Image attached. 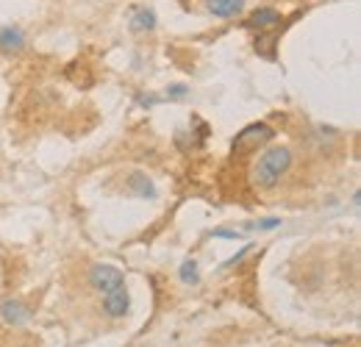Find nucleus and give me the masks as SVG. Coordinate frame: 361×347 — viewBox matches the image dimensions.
<instances>
[{
  "instance_id": "obj_1",
  "label": "nucleus",
  "mask_w": 361,
  "mask_h": 347,
  "mask_svg": "<svg viewBox=\"0 0 361 347\" xmlns=\"http://www.w3.org/2000/svg\"><path fill=\"white\" fill-rule=\"evenodd\" d=\"M289 167H292V150L289 147H270L253 164V183L262 189H272L286 175Z\"/></svg>"
},
{
  "instance_id": "obj_2",
  "label": "nucleus",
  "mask_w": 361,
  "mask_h": 347,
  "mask_svg": "<svg viewBox=\"0 0 361 347\" xmlns=\"http://www.w3.org/2000/svg\"><path fill=\"white\" fill-rule=\"evenodd\" d=\"M123 284H126V275L111 264H94L90 269V286L100 295H109Z\"/></svg>"
},
{
  "instance_id": "obj_3",
  "label": "nucleus",
  "mask_w": 361,
  "mask_h": 347,
  "mask_svg": "<svg viewBox=\"0 0 361 347\" xmlns=\"http://www.w3.org/2000/svg\"><path fill=\"white\" fill-rule=\"evenodd\" d=\"M272 136H275V130L270 126H264V123H253V126H247V128L242 130V133H236V139H233V150H259L262 145H267Z\"/></svg>"
},
{
  "instance_id": "obj_4",
  "label": "nucleus",
  "mask_w": 361,
  "mask_h": 347,
  "mask_svg": "<svg viewBox=\"0 0 361 347\" xmlns=\"http://www.w3.org/2000/svg\"><path fill=\"white\" fill-rule=\"evenodd\" d=\"M128 308H131V298H128V289H126V284L123 286H117L114 292H109V295H103V311L109 314V317H126L128 314Z\"/></svg>"
},
{
  "instance_id": "obj_5",
  "label": "nucleus",
  "mask_w": 361,
  "mask_h": 347,
  "mask_svg": "<svg viewBox=\"0 0 361 347\" xmlns=\"http://www.w3.org/2000/svg\"><path fill=\"white\" fill-rule=\"evenodd\" d=\"M281 23V14L272 8V6H262V8H256L250 17H247V28H256V31H270Z\"/></svg>"
},
{
  "instance_id": "obj_6",
  "label": "nucleus",
  "mask_w": 361,
  "mask_h": 347,
  "mask_svg": "<svg viewBox=\"0 0 361 347\" xmlns=\"http://www.w3.org/2000/svg\"><path fill=\"white\" fill-rule=\"evenodd\" d=\"M0 317L8 325H23V322H28L31 311H28V305L23 303V300H6V303L0 305Z\"/></svg>"
},
{
  "instance_id": "obj_7",
  "label": "nucleus",
  "mask_w": 361,
  "mask_h": 347,
  "mask_svg": "<svg viewBox=\"0 0 361 347\" xmlns=\"http://www.w3.org/2000/svg\"><path fill=\"white\" fill-rule=\"evenodd\" d=\"M206 8L214 17H236L245 8V0H206Z\"/></svg>"
},
{
  "instance_id": "obj_8",
  "label": "nucleus",
  "mask_w": 361,
  "mask_h": 347,
  "mask_svg": "<svg viewBox=\"0 0 361 347\" xmlns=\"http://www.w3.org/2000/svg\"><path fill=\"white\" fill-rule=\"evenodd\" d=\"M128 186H131V192H134L136 197H142V200H153V197H156V186H153V181L145 173L131 175V178H128Z\"/></svg>"
},
{
  "instance_id": "obj_9",
  "label": "nucleus",
  "mask_w": 361,
  "mask_h": 347,
  "mask_svg": "<svg viewBox=\"0 0 361 347\" xmlns=\"http://www.w3.org/2000/svg\"><path fill=\"white\" fill-rule=\"evenodd\" d=\"M25 44V34L14 25H3L0 28V50H20Z\"/></svg>"
},
{
  "instance_id": "obj_10",
  "label": "nucleus",
  "mask_w": 361,
  "mask_h": 347,
  "mask_svg": "<svg viewBox=\"0 0 361 347\" xmlns=\"http://www.w3.org/2000/svg\"><path fill=\"white\" fill-rule=\"evenodd\" d=\"M131 28H134V31H153V28H156V11L139 8L134 17H131Z\"/></svg>"
},
{
  "instance_id": "obj_11",
  "label": "nucleus",
  "mask_w": 361,
  "mask_h": 347,
  "mask_svg": "<svg viewBox=\"0 0 361 347\" xmlns=\"http://www.w3.org/2000/svg\"><path fill=\"white\" fill-rule=\"evenodd\" d=\"M197 278H200V275H197V264L192 259H186L180 264V281H183V284H197Z\"/></svg>"
},
{
  "instance_id": "obj_12",
  "label": "nucleus",
  "mask_w": 361,
  "mask_h": 347,
  "mask_svg": "<svg viewBox=\"0 0 361 347\" xmlns=\"http://www.w3.org/2000/svg\"><path fill=\"white\" fill-rule=\"evenodd\" d=\"M281 225V219L278 217H267V219H259V222H250L247 228H259V231H272V228H278Z\"/></svg>"
},
{
  "instance_id": "obj_13",
  "label": "nucleus",
  "mask_w": 361,
  "mask_h": 347,
  "mask_svg": "<svg viewBox=\"0 0 361 347\" xmlns=\"http://www.w3.org/2000/svg\"><path fill=\"white\" fill-rule=\"evenodd\" d=\"M189 95V89L183 87V84H173V87H167V97L170 100H183Z\"/></svg>"
},
{
  "instance_id": "obj_14",
  "label": "nucleus",
  "mask_w": 361,
  "mask_h": 347,
  "mask_svg": "<svg viewBox=\"0 0 361 347\" xmlns=\"http://www.w3.org/2000/svg\"><path fill=\"white\" fill-rule=\"evenodd\" d=\"M214 236H220V239H239L242 233H239V231H228V228H217Z\"/></svg>"
},
{
  "instance_id": "obj_15",
  "label": "nucleus",
  "mask_w": 361,
  "mask_h": 347,
  "mask_svg": "<svg viewBox=\"0 0 361 347\" xmlns=\"http://www.w3.org/2000/svg\"><path fill=\"white\" fill-rule=\"evenodd\" d=\"M159 97L156 95H139V106H156Z\"/></svg>"
}]
</instances>
